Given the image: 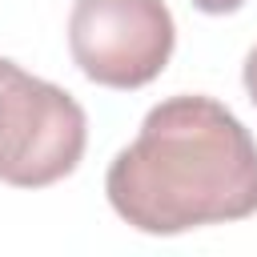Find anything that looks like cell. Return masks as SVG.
Instances as JSON below:
<instances>
[{"instance_id": "6da1fadb", "label": "cell", "mask_w": 257, "mask_h": 257, "mask_svg": "<svg viewBox=\"0 0 257 257\" xmlns=\"http://www.w3.org/2000/svg\"><path fill=\"white\" fill-rule=\"evenodd\" d=\"M104 193L124 225L153 237L245 221L257 213V141L221 100L169 96L112 157Z\"/></svg>"}, {"instance_id": "7a4b0ae2", "label": "cell", "mask_w": 257, "mask_h": 257, "mask_svg": "<svg viewBox=\"0 0 257 257\" xmlns=\"http://www.w3.org/2000/svg\"><path fill=\"white\" fill-rule=\"evenodd\" d=\"M88 145V116L72 92L0 56V181L44 189L68 177Z\"/></svg>"}, {"instance_id": "3957f363", "label": "cell", "mask_w": 257, "mask_h": 257, "mask_svg": "<svg viewBox=\"0 0 257 257\" xmlns=\"http://www.w3.org/2000/svg\"><path fill=\"white\" fill-rule=\"evenodd\" d=\"M177 24L165 0H76L68 12L72 64L104 88H145L173 56Z\"/></svg>"}, {"instance_id": "277c9868", "label": "cell", "mask_w": 257, "mask_h": 257, "mask_svg": "<svg viewBox=\"0 0 257 257\" xmlns=\"http://www.w3.org/2000/svg\"><path fill=\"white\" fill-rule=\"evenodd\" d=\"M241 80H245V92H249V100L257 104V44H253V48H249V56H245Z\"/></svg>"}, {"instance_id": "5b68a950", "label": "cell", "mask_w": 257, "mask_h": 257, "mask_svg": "<svg viewBox=\"0 0 257 257\" xmlns=\"http://www.w3.org/2000/svg\"><path fill=\"white\" fill-rule=\"evenodd\" d=\"M245 0H193V8L209 12V16H225V12H237Z\"/></svg>"}]
</instances>
